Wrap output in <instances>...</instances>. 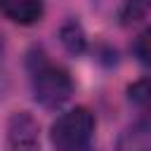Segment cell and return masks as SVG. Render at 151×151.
Listing matches in <instances>:
<instances>
[{"instance_id":"6da1fadb","label":"cell","mask_w":151,"mask_h":151,"mask_svg":"<svg viewBox=\"0 0 151 151\" xmlns=\"http://www.w3.org/2000/svg\"><path fill=\"white\" fill-rule=\"evenodd\" d=\"M28 68H31V87H33V97L40 106L45 109H59L61 104H66L73 94V80L68 76V71L54 61H50L40 50L31 54L28 59Z\"/></svg>"},{"instance_id":"7a4b0ae2","label":"cell","mask_w":151,"mask_h":151,"mask_svg":"<svg viewBox=\"0 0 151 151\" xmlns=\"http://www.w3.org/2000/svg\"><path fill=\"white\" fill-rule=\"evenodd\" d=\"M94 113L85 106H76L66 113H61L50 130L52 146L57 151H90L92 137H94Z\"/></svg>"},{"instance_id":"3957f363","label":"cell","mask_w":151,"mask_h":151,"mask_svg":"<svg viewBox=\"0 0 151 151\" xmlns=\"http://www.w3.org/2000/svg\"><path fill=\"white\" fill-rule=\"evenodd\" d=\"M40 125L28 111H17L7 123V149L9 151H38Z\"/></svg>"},{"instance_id":"277c9868","label":"cell","mask_w":151,"mask_h":151,"mask_svg":"<svg viewBox=\"0 0 151 151\" xmlns=\"http://www.w3.org/2000/svg\"><path fill=\"white\" fill-rule=\"evenodd\" d=\"M0 14L19 26H31L42 19L45 0H0Z\"/></svg>"},{"instance_id":"5b68a950","label":"cell","mask_w":151,"mask_h":151,"mask_svg":"<svg viewBox=\"0 0 151 151\" xmlns=\"http://www.w3.org/2000/svg\"><path fill=\"white\" fill-rule=\"evenodd\" d=\"M118 151H151V127L132 125L118 139Z\"/></svg>"},{"instance_id":"8992f818","label":"cell","mask_w":151,"mask_h":151,"mask_svg":"<svg viewBox=\"0 0 151 151\" xmlns=\"http://www.w3.org/2000/svg\"><path fill=\"white\" fill-rule=\"evenodd\" d=\"M59 38H61V45L71 52V54H80L85 52V45H87V38H85V31L78 21H66L59 31Z\"/></svg>"},{"instance_id":"52a82bcc","label":"cell","mask_w":151,"mask_h":151,"mask_svg":"<svg viewBox=\"0 0 151 151\" xmlns=\"http://www.w3.org/2000/svg\"><path fill=\"white\" fill-rule=\"evenodd\" d=\"M127 99H130L134 106L151 111V80L144 78V80L132 83V85L127 87Z\"/></svg>"},{"instance_id":"ba28073f","label":"cell","mask_w":151,"mask_h":151,"mask_svg":"<svg viewBox=\"0 0 151 151\" xmlns=\"http://www.w3.org/2000/svg\"><path fill=\"white\" fill-rule=\"evenodd\" d=\"M132 50H134V57H137L144 66H151V26L144 28V31L137 35Z\"/></svg>"},{"instance_id":"9c48e42d","label":"cell","mask_w":151,"mask_h":151,"mask_svg":"<svg viewBox=\"0 0 151 151\" xmlns=\"http://www.w3.org/2000/svg\"><path fill=\"white\" fill-rule=\"evenodd\" d=\"M2 50H5V42H2V35H0V57H2Z\"/></svg>"},{"instance_id":"30bf717a","label":"cell","mask_w":151,"mask_h":151,"mask_svg":"<svg viewBox=\"0 0 151 151\" xmlns=\"http://www.w3.org/2000/svg\"><path fill=\"white\" fill-rule=\"evenodd\" d=\"M149 7H151V0H149Z\"/></svg>"}]
</instances>
